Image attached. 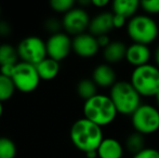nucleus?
Returning <instances> with one entry per match:
<instances>
[{
    "label": "nucleus",
    "instance_id": "nucleus-4",
    "mask_svg": "<svg viewBox=\"0 0 159 158\" xmlns=\"http://www.w3.org/2000/svg\"><path fill=\"white\" fill-rule=\"evenodd\" d=\"M128 37L133 43L149 46L159 35L158 24L147 14H136L127 23Z\"/></svg>",
    "mask_w": 159,
    "mask_h": 158
},
{
    "label": "nucleus",
    "instance_id": "nucleus-21",
    "mask_svg": "<svg viewBox=\"0 0 159 158\" xmlns=\"http://www.w3.org/2000/svg\"><path fill=\"white\" fill-rule=\"evenodd\" d=\"M127 151L131 154L135 155L142 150H144L145 146V139L144 135L138 132L130 133L126 139V143H125Z\"/></svg>",
    "mask_w": 159,
    "mask_h": 158
},
{
    "label": "nucleus",
    "instance_id": "nucleus-27",
    "mask_svg": "<svg viewBox=\"0 0 159 158\" xmlns=\"http://www.w3.org/2000/svg\"><path fill=\"white\" fill-rule=\"evenodd\" d=\"M132 158H159V151L154 147H145Z\"/></svg>",
    "mask_w": 159,
    "mask_h": 158
},
{
    "label": "nucleus",
    "instance_id": "nucleus-10",
    "mask_svg": "<svg viewBox=\"0 0 159 158\" xmlns=\"http://www.w3.org/2000/svg\"><path fill=\"white\" fill-rule=\"evenodd\" d=\"M48 57L61 62L66 59L73 51V39L66 33H57L50 35L46 41Z\"/></svg>",
    "mask_w": 159,
    "mask_h": 158
},
{
    "label": "nucleus",
    "instance_id": "nucleus-8",
    "mask_svg": "<svg viewBox=\"0 0 159 158\" xmlns=\"http://www.w3.org/2000/svg\"><path fill=\"white\" fill-rule=\"evenodd\" d=\"M11 79L16 90L22 93H30L35 91L41 81L36 66L25 62H19L15 65L14 74Z\"/></svg>",
    "mask_w": 159,
    "mask_h": 158
},
{
    "label": "nucleus",
    "instance_id": "nucleus-7",
    "mask_svg": "<svg viewBox=\"0 0 159 158\" xmlns=\"http://www.w3.org/2000/svg\"><path fill=\"white\" fill-rule=\"evenodd\" d=\"M16 50L21 62L35 66L48 57L46 41L38 36H27L23 38L17 44Z\"/></svg>",
    "mask_w": 159,
    "mask_h": 158
},
{
    "label": "nucleus",
    "instance_id": "nucleus-15",
    "mask_svg": "<svg viewBox=\"0 0 159 158\" xmlns=\"http://www.w3.org/2000/svg\"><path fill=\"white\" fill-rule=\"evenodd\" d=\"M127 48L125 42L120 40H111V43L103 49V57L105 62L109 65L120 63L122 60L126 59Z\"/></svg>",
    "mask_w": 159,
    "mask_h": 158
},
{
    "label": "nucleus",
    "instance_id": "nucleus-34",
    "mask_svg": "<svg viewBox=\"0 0 159 158\" xmlns=\"http://www.w3.org/2000/svg\"><path fill=\"white\" fill-rule=\"evenodd\" d=\"M79 4L80 8H84V7H88V6H91V0H80V1L77 2Z\"/></svg>",
    "mask_w": 159,
    "mask_h": 158
},
{
    "label": "nucleus",
    "instance_id": "nucleus-29",
    "mask_svg": "<svg viewBox=\"0 0 159 158\" xmlns=\"http://www.w3.org/2000/svg\"><path fill=\"white\" fill-rule=\"evenodd\" d=\"M15 65L16 64H8V65L0 66V74L6 77H9V78H12L15 70Z\"/></svg>",
    "mask_w": 159,
    "mask_h": 158
},
{
    "label": "nucleus",
    "instance_id": "nucleus-35",
    "mask_svg": "<svg viewBox=\"0 0 159 158\" xmlns=\"http://www.w3.org/2000/svg\"><path fill=\"white\" fill-rule=\"evenodd\" d=\"M86 158H98V151H91L86 153Z\"/></svg>",
    "mask_w": 159,
    "mask_h": 158
},
{
    "label": "nucleus",
    "instance_id": "nucleus-6",
    "mask_svg": "<svg viewBox=\"0 0 159 158\" xmlns=\"http://www.w3.org/2000/svg\"><path fill=\"white\" fill-rule=\"evenodd\" d=\"M131 124L135 132L143 135L153 134L159 130V110L151 104H141L132 114Z\"/></svg>",
    "mask_w": 159,
    "mask_h": 158
},
{
    "label": "nucleus",
    "instance_id": "nucleus-37",
    "mask_svg": "<svg viewBox=\"0 0 159 158\" xmlns=\"http://www.w3.org/2000/svg\"><path fill=\"white\" fill-rule=\"evenodd\" d=\"M2 114H3V105H2V103L0 102V118H1Z\"/></svg>",
    "mask_w": 159,
    "mask_h": 158
},
{
    "label": "nucleus",
    "instance_id": "nucleus-1",
    "mask_svg": "<svg viewBox=\"0 0 159 158\" xmlns=\"http://www.w3.org/2000/svg\"><path fill=\"white\" fill-rule=\"evenodd\" d=\"M69 138L73 145L84 154L91 151H98L104 140L102 128L84 117L77 119L71 124Z\"/></svg>",
    "mask_w": 159,
    "mask_h": 158
},
{
    "label": "nucleus",
    "instance_id": "nucleus-16",
    "mask_svg": "<svg viewBox=\"0 0 159 158\" xmlns=\"http://www.w3.org/2000/svg\"><path fill=\"white\" fill-rule=\"evenodd\" d=\"M124 146L115 138H104L98 148V158H122Z\"/></svg>",
    "mask_w": 159,
    "mask_h": 158
},
{
    "label": "nucleus",
    "instance_id": "nucleus-5",
    "mask_svg": "<svg viewBox=\"0 0 159 158\" xmlns=\"http://www.w3.org/2000/svg\"><path fill=\"white\" fill-rule=\"evenodd\" d=\"M130 82L141 97H155L159 92V68L151 63L135 67L131 73Z\"/></svg>",
    "mask_w": 159,
    "mask_h": 158
},
{
    "label": "nucleus",
    "instance_id": "nucleus-25",
    "mask_svg": "<svg viewBox=\"0 0 159 158\" xmlns=\"http://www.w3.org/2000/svg\"><path fill=\"white\" fill-rule=\"evenodd\" d=\"M43 28L47 33L51 35L61 33V29L63 28L62 20H59L57 17H48L43 23Z\"/></svg>",
    "mask_w": 159,
    "mask_h": 158
},
{
    "label": "nucleus",
    "instance_id": "nucleus-31",
    "mask_svg": "<svg viewBox=\"0 0 159 158\" xmlns=\"http://www.w3.org/2000/svg\"><path fill=\"white\" fill-rule=\"evenodd\" d=\"M96 39H98V46H100V48H102V49L106 48L111 41L108 35H102V36L96 37Z\"/></svg>",
    "mask_w": 159,
    "mask_h": 158
},
{
    "label": "nucleus",
    "instance_id": "nucleus-19",
    "mask_svg": "<svg viewBox=\"0 0 159 158\" xmlns=\"http://www.w3.org/2000/svg\"><path fill=\"white\" fill-rule=\"evenodd\" d=\"M19 63V54L15 47L10 43L0 44V66Z\"/></svg>",
    "mask_w": 159,
    "mask_h": 158
},
{
    "label": "nucleus",
    "instance_id": "nucleus-30",
    "mask_svg": "<svg viewBox=\"0 0 159 158\" xmlns=\"http://www.w3.org/2000/svg\"><path fill=\"white\" fill-rule=\"evenodd\" d=\"M127 23H128V20H126L125 17L120 16V15H117V14H114V17H113L114 28H121V27H124Z\"/></svg>",
    "mask_w": 159,
    "mask_h": 158
},
{
    "label": "nucleus",
    "instance_id": "nucleus-32",
    "mask_svg": "<svg viewBox=\"0 0 159 158\" xmlns=\"http://www.w3.org/2000/svg\"><path fill=\"white\" fill-rule=\"evenodd\" d=\"M108 0H91V6L95 7V8H104L108 4Z\"/></svg>",
    "mask_w": 159,
    "mask_h": 158
},
{
    "label": "nucleus",
    "instance_id": "nucleus-23",
    "mask_svg": "<svg viewBox=\"0 0 159 158\" xmlns=\"http://www.w3.org/2000/svg\"><path fill=\"white\" fill-rule=\"evenodd\" d=\"M17 148L13 140L8 137H0V158H15Z\"/></svg>",
    "mask_w": 159,
    "mask_h": 158
},
{
    "label": "nucleus",
    "instance_id": "nucleus-11",
    "mask_svg": "<svg viewBox=\"0 0 159 158\" xmlns=\"http://www.w3.org/2000/svg\"><path fill=\"white\" fill-rule=\"evenodd\" d=\"M100 49L96 37L90 33H84L73 38V51L80 57H93L98 54Z\"/></svg>",
    "mask_w": 159,
    "mask_h": 158
},
{
    "label": "nucleus",
    "instance_id": "nucleus-3",
    "mask_svg": "<svg viewBox=\"0 0 159 158\" xmlns=\"http://www.w3.org/2000/svg\"><path fill=\"white\" fill-rule=\"evenodd\" d=\"M109 97L113 101L118 114L124 116H132L140 107L141 97L130 81L119 80L109 89Z\"/></svg>",
    "mask_w": 159,
    "mask_h": 158
},
{
    "label": "nucleus",
    "instance_id": "nucleus-26",
    "mask_svg": "<svg viewBox=\"0 0 159 158\" xmlns=\"http://www.w3.org/2000/svg\"><path fill=\"white\" fill-rule=\"evenodd\" d=\"M140 8L147 14H159V0H143L140 1Z\"/></svg>",
    "mask_w": 159,
    "mask_h": 158
},
{
    "label": "nucleus",
    "instance_id": "nucleus-9",
    "mask_svg": "<svg viewBox=\"0 0 159 158\" xmlns=\"http://www.w3.org/2000/svg\"><path fill=\"white\" fill-rule=\"evenodd\" d=\"M90 21L91 17L86 9L75 7L69 12L63 15L62 25H63L64 33L74 37L87 33L86 30L89 29Z\"/></svg>",
    "mask_w": 159,
    "mask_h": 158
},
{
    "label": "nucleus",
    "instance_id": "nucleus-12",
    "mask_svg": "<svg viewBox=\"0 0 159 158\" xmlns=\"http://www.w3.org/2000/svg\"><path fill=\"white\" fill-rule=\"evenodd\" d=\"M152 57V51L148 46L140 43H131L128 46L126 53V61L134 68L146 65Z\"/></svg>",
    "mask_w": 159,
    "mask_h": 158
},
{
    "label": "nucleus",
    "instance_id": "nucleus-17",
    "mask_svg": "<svg viewBox=\"0 0 159 158\" xmlns=\"http://www.w3.org/2000/svg\"><path fill=\"white\" fill-rule=\"evenodd\" d=\"M139 8L140 1L138 0H115L111 2V12L125 17L128 21L136 15Z\"/></svg>",
    "mask_w": 159,
    "mask_h": 158
},
{
    "label": "nucleus",
    "instance_id": "nucleus-2",
    "mask_svg": "<svg viewBox=\"0 0 159 158\" xmlns=\"http://www.w3.org/2000/svg\"><path fill=\"white\" fill-rule=\"evenodd\" d=\"M82 112L84 118L100 126L101 128L113 124L118 115L117 110L109 95L98 93L84 101Z\"/></svg>",
    "mask_w": 159,
    "mask_h": 158
},
{
    "label": "nucleus",
    "instance_id": "nucleus-20",
    "mask_svg": "<svg viewBox=\"0 0 159 158\" xmlns=\"http://www.w3.org/2000/svg\"><path fill=\"white\" fill-rule=\"evenodd\" d=\"M77 93L79 97L87 101V100L91 99V97L98 94V86L94 84L92 79H81L77 84Z\"/></svg>",
    "mask_w": 159,
    "mask_h": 158
},
{
    "label": "nucleus",
    "instance_id": "nucleus-22",
    "mask_svg": "<svg viewBox=\"0 0 159 158\" xmlns=\"http://www.w3.org/2000/svg\"><path fill=\"white\" fill-rule=\"evenodd\" d=\"M15 90L16 88L12 79L0 74V102L3 103L6 101H9L14 95Z\"/></svg>",
    "mask_w": 159,
    "mask_h": 158
},
{
    "label": "nucleus",
    "instance_id": "nucleus-18",
    "mask_svg": "<svg viewBox=\"0 0 159 158\" xmlns=\"http://www.w3.org/2000/svg\"><path fill=\"white\" fill-rule=\"evenodd\" d=\"M36 68H37L40 79L44 81H50L57 78L61 66H60V62L50 59V57H46L43 61L36 65Z\"/></svg>",
    "mask_w": 159,
    "mask_h": 158
},
{
    "label": "nucleus",
    "instance_id": "nucleus-28",
    "mask_svg": "<svg viewBox=\"0 0 159 158\" xmlns=\"http://www.w3.org/2000/svg\"><path fill=\"white\" fill-rule=\"evenodd\" d=\"M12 33V26L7 21H0V37L7 38Z\"/></svg>",
    "mask_w": 159,
    "mask_h": 158
},
{
    "label": "nucleus",
    "instance_id": "nucleus-36",
    "mask_svg": "<svg viewBox=\"0 0 159 158\" xmlns=\"http://www.w3.org/2000/svg\"><path fill=\"white\" fill-rule=\"evenodd\" d=\"M155 101H156V104H157V107H158V110H159V92L157 93V94H156Z\"/></svg>",
    "mask_w": 159,
    "mask_h": 158
},
{
    "label": "nucleus",
    "instance_id": "nucleus-24",
    "mask_svg": "<svg viewBox=\"0 0 159 158\" xmlns=\"http://www.w3.org/2000/svg\"><path fill=\"white\" fill-rule=\"evenodd\" d=\"M49 4L54 12L66 14L71 9L75 8L76 2L74 0H51Z\"/></svg>",
    "mask_w": 159,
    "mask_h": 158
},
{
    "label": "nucleus",
    "instance_id": "nucleus-14",
    "mask_svg": "<svg viewBox=\"0 0 159 158\" xmlns=\"http://www.w3.org/2000/svg\"><path fill=\"white\" fill-rule=\"evenodd\" d=\"M92 80L98 86V88L111 89L117 82V75L113 66L107 63L98 64L92 72Z\"/></svg>",
    "mask_w": 159,
    "mask_h": 158
},
{
    "label": "nucleus",
    "instance_id": "nucleus-13",
    "mask_svg": "<svg viewBox=\"0 0 159 158\" xmlns=\"http://www.w3.org/2000/svg\"><path fill=\"white\" fill-rule=\"evenodd\" d=\"M113 12L104 11L100 12L92 17L89 25V33L95 37L102 36V35H108L111 29H114L113 24Z\"/></svg>",
    "mask_w": 159,
    "mask_h": 158
},
{
    "label": "nucleus",
    "instance_id": "nucleus-33",
    "mask_svg": "<svg viewBox=\"0 0 159 158\" xmlns=\"http://www.w3.org/2000/svg\"><path fill=\"white\" fill-rule=\"evenodd\" d=\"M154 60H155V65L159 68V46L155 49V52H154Z\"/></svg>",
    "mask_w": 159,
    "mask_h": 158
},
{
    "label": "nucleus",
    "instance_id": "nucleus-38",
    "mask_svg": "<svg viewBox=\"0 0 159 158\" xmlns=\"http://www.w3.org/2000/svg\"><path fill=\"white\" fill-rule=\"evenodd\" d=\"M0 16H1V7H0Z\"/></svg>",
    "mask_w": 159,
    "mask_h": 158
}]
</instances>
